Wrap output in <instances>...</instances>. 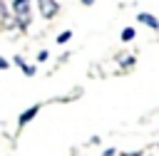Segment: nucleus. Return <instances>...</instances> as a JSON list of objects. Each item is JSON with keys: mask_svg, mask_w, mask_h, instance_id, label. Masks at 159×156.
<instances>
[{"mask_svg": "<svg viewBox=\"0 0 159 156\" xmlns=\"http://www.w3.org/2000/svg\"><path fill=\"white\" fill-rule=\"evenodd\" d=\"M32 12H35V2L32 0H10V17L12 25L17 30H30L32 25Z\"/></svg>", "mask_w": 159, "mask_h": 156, "instance_id": "1", "label": "nucleus"}, {"mask_svg": "<svg viewBox=\"0 0 159 156\" xmlns=\"http://www.w3.org/2000/svg\"><path fill=\"white\" fill-rule=\"evenodd\" d=\"M37 10H40V15L45 20H52L60 12V2L57 0H37Z\"/></svg>", "mask_w": 159, "mask_h": 156, "instance_id": "2", "label": "nucleus"}, {"mask_svg": "<svg viewBox=\"0 0 159 156\" xmlns=\"http://www.w3.org/2000/svg\"><path fill=\"white\" fill-rule=\"evenodd\" d=\"M40 106H42V104H32V106H27L25 111H20V116H17V126H20V129H22V126H27V124L40 114Z\"/></svg>", "mask_w": 159, "mask_h": 156, "instance_id": "3", "label": "nucleus"}, {"mask_svg": "<svg viewBox=\"0 0 159 156\" xmlns=\"http://www.w3.org/2000/svg\"><path fill=\"white\" fill-rule=\"evenodd\" d=\"M137 22H142V25L149 27L152 32H159V17L152 15V12H139V15H137Z\"/></svg>", "mask_w": 159, "mask_h": 156, "instance_id": "4", "label": "nucleus"}, {"mask_svg": "<svg viewBox=\"0 0 159 156\" xmlns=\"http://www.w3.org/2000/svg\"><path fill=\"white\" fill-rule=\"evenodd\" d=\"M12 62L20 67V72H22L25 77H35V74H37V67H35V64H30V62H25V57H22V54H15V57H12Z\"/></svg>", "mask_w": 159, "mask_h": 156, "instance_id": "5", "label": "nucleus"}, {"mask_svg": "<svg viewBox=\"0 0 159 156\" xmlns=\"http://www.w3.org/2000/svg\"><path fill=\"white\" fill-rule=\"evenodd\" d=\"M117 62H119V67L127 72V69H132V67H134L137 57H134V54H124V52H122V54H117Z\"/></svg>", "mask_w": 159, "mask_h": 156, "instance_id": "6", "label": "nucleus"}, {"mask_svg": "<svg viewBox=\"0 0 159 156\" xmlns=\"http://www.w3.org/2000/svg\"><path fill=\"white\" fill-rule=\"evenodd\" d=\"M134 37H137V30H134V27H129V25H127V27H122V32H119V40H122L124 45H127V42H132Z\"/></svg>", "mask_w": 159, "mask_h": 156, "instance_id": "7", "label": "nucleus"}, {"mask_svg": "<svg viewBox=\"0 0 159 156\" xmlns=\"http://www.w3.org/2000/svg\"><path fill=\"white\" fill-rule=\"evenodd\" d=\"M70 40H72V30H70V27H67V30H62V32L55 37V42H57V45H67Z\"/></svg>", "mask_w": 159, "mask_h": 156, "instance_id": "8", "label": "nucleus"}, {"mask_svg": "<svg viewBox=\"0 0 159 156\" xmlns=\"http://www.w3.org/2000/svg\"><path fill=\"white\" fill-rule=\"evenodd\" d=\"M35 59H37V62H47V59H50V50H40Z\"/></svg>", "mask_w": 159, "mask_h": 156, "instance_id": "9", "label": "nucleus"}, {"mask_svg": "<svg viewBox=\"0 0 159 156\" xmlns=\"http://www.w3.org/2000/svg\"><path fill=\"white\" fill-rule=\"evenodd\" d=\"M5 69H10V62H7V59L0 54V72H5Z\"/></svg>", "mask_w": 159, "mask_h": 156, "instance_id": "10", "label": "nucleus"}, {"mask_svg": "<svg viewBox=\"0 0 159 156\" xmlns=\"http://www.w3.org/2000/svg\"><path fill=\"white\" fill-rule=\"evenodd\" d=\"M114 154H117L114 149H104V151H102V156H114Z\"/></svg>", "mask_w": 159, "mask_h": 156, "instance_id": "11", "label": "nucleus"}, {"mask_svg": "<svg viewBox=\"0 0 159 156\" xmlns=\"http://www.w3.org/2000/svg\"><path fill=\"white\" fill-rule=\"evenodd\" d=\"M80 2H82V7H92L94 5V0H80Z\"/></svg>", "mask_w": 159, "mask_h": 156, "instance_id": "12", "label": "nucleus"}]
</instances>
